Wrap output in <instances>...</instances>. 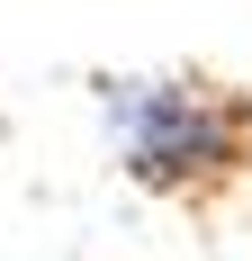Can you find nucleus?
Returning a JSON list of instances; mask_svg holds the SVG:
<instances>
[{"label":"nucleus","instance_id":"nucleus-1","mask_svg":"<svg viewBox=\"0 0 252 261\" xmlns=\"http://www.w3.org/2000/svg\"><path fill=\"white\" fill-rule=\"evenodd\" d=\"M99 117L117 144V171L144 198L216 207L252 180V90L216 72H126L99 81Z\"/></svg>","mask_w":252,"mask_h":261}]
</instances>
